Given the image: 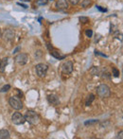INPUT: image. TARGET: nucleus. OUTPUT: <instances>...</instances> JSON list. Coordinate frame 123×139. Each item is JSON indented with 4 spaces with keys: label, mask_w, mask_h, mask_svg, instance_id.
Returning <instances> with one entry per match:
<instances>
[{
    "label": "nucleus",
    "mask_w": 123,
    "mask_h": 139,
    "mask_svg": "<svg viewBox=\"0 0 123 139\" xmlns=\"http://www.w3.org/2000/svg\"><path fill=\"white\" fill-rule=\"evenodd\" d=\"M10 89V85L9 84H6L5 86H3L2 88H1V90H0V92H2V93H5V92H8Z\"/></svg>",
    "instance_id": "nucleus-20"
},
{
    "label": "nucleus",
    "mask_w": 123,
    "mask_h": 139,
    "mask_svg": "<svg viewBox=\"0 0 123 139\" xmlns=\"http://www.w3.org/2000/svg\"><path fill=\"white\" fill-rule=\"evenodd\" d=\"M50 1H52V0H50Z\"/></svg>",
    "instance_id": "nucleus-32"
},
{
    "label": "nucleus",
    "mask_w": 123,
    "mask_h": 139,
    "mask_svg": "<svg viewBox=\"0 0 123 139\" xmlns=\"http://www.w3.org/2000/svg\"><path fill=\"white\" fill-rule=\"evenodd\" d=\"M25 116V119L26 121H28L29 124L31 125H37L40 122V116L38 115L36 112H34L32 110H28L27 111Z\"/></svg>",
    "instance_id": "nucleus-1"
},
{
    "label": "nucleus",
    "mask_w": 123,
    "mask_h": 139,
    "mask_svg": "<svg viewBox=\"0 0 123 139\" xmlns=\"http://www.w3.org/2000/svg\"><path fill=\"white\" fill-rule=\"evenodd\" d=\"M2 37V31H1V29H0V38Z\"/></svg>",
    "instance_id": "nucleus-28"
},
{
    "label": "nucleus",
    "mask_w": 123,
    "mask_h": 139,
    "mask_svg": "<svg viewBox=\"0 0 123 139\" xmlns=\"http://www.w3.org/2000/svg\"><path fill=\"white\" fill-rule=\"evenodd\" d=\"M91 4H92V1H91V0H82V2H81V7H82V8H87V7H89Z\"/></svg>",
    "instance_id": "nucleus-16"
},
{
    "label": "nucleus",
    "mask_w": 123,
    "mask_h": 139,
    "mask_svg": "<svg viewBox=\"0 0 123 139\" xmlns=\"http://www.w3.org/2000/svg\"><path fill=\"white\" fill-rule=\"evenodd\" d=\"M0 62H1V60H0Z\"/></svg>",
    "instance_id": "nucleus-31"
},
{
    "label": "nucleus",
    "mask_w": 123,
    "mask_h": 139,
    "mask_svg": "<svg viewBox=\"0 0 123 139\" xmlns=\"http://www.w3.org/2000/svg\"><path fill=\"white\" fill-rule=\"evenodd\" d=\"M47 100H48L49 103H51L52 105L55 106L60 103V99H59V97L56 95H49V96H47Z\"/></svg>",
    "instance_id": "nucleus-10"
},
{
    "label": "nucleus",
    "mask_w": 123,
    "mask_h": 139,
    "mask_svg": "<svg viewBox=\"0 0 123 139\" xmlns=\"http://www.w3.org/2000/svg\"><path fill=\"white\" fill-rule=\"evenodd\" d=\"M14 31L12 29H5L4 33L2 34V37L4 38L5 41H11L12 39L14 38Z\"/></svg>",
    "instance_id": "nucleus-7"
},
{
    "label": "nucleus",
    "mask_w": 123,
    "mask_h": 139,
    "mask_svg": "<svg viewBox=\"0 0 123 139\" xmlns=\"http://www.w3.org/2000/svg\"><path fill=\"white\" fill-rule=\"evenodd\" d=\"M96 7H97V9H98V10H99L100 11H103V12H104V11H106V10H107L106 9H103V8H101L100 6H96Z\"/></svg>",
    "instance_id": "nucleus-25"
},
{
    "label": "nucleus",
    "mask_w": 123,
    "mask_h": 139,
    "mask_svg": "<svg viewBox=\"0 0 123 139\" xmlns=\"http://www.w3.org/2000/svg\"><path fill=\"white\" fill-rule=\"evenodd\" d=\"M56 7L58 10H66L68 8V2H67V0H57Z\"/></svg>",
    "instance_id": "nucleus-9"
},
{
    "label": "nucleus",
    "mask_w": 123,
    "mask_h": 139,
    "mask_svg": "<svg viewBox=\"0 0 123 139\" xmlns=\"http://www.w3.org/2000/svg\"><path fill=\"white\" fill-rule=\"evenodd\" d=\"M18 5L21 6V7H23L24 9H27V8H28V7H27L26 5H24V4H21V3H18Z\"/></svg>",
    "instance_id": "nucleus-26"
},
{
    "label": "nucleus",
    "mask_w": 123,
    "mask_h": 139,
    "mask_svg": "<svg viewBox=\"0 0 123 139\" xmlns=\"http://www.w3.org/2000/svg\"><path fill=\"white\" fill-rule=\"evenodd\" d=\"M35 70H36V74H37L38 77L43 78L47 75V72L48 70V66L45 63H38L36 67H35Z\"/></svg>",
    "instance_id": "nucleus-4"
},
{
    "label": "nucleus",
    "mask_w": 123,
    "mask_h": 139,
    "mask_svg": "<svg viewBox=\"0 0 123 139\" xmlns=\"http://www.w3.org/2000/svg\"><path fill=\"white\" fill-rule=\"evenodd\" d=\"M85 34H86V36H87V37L91 38V37H92V35H93V31H92V29H87V30L85 31Z\"/></svg>",
    "instance_id": "nucleus-22"
},
{
    "label": "nucleus",
    "mask_w": 123,
    "mask_h": 139,
    "mask_svg": "<svg viewBox=\"0 0 123 139\" xmlns=\"http://www.w3.org/2000/svg\"><path fill=\"white\" fill-rule=\"evenodd\" d=\"M20 1H31V0H20Z\"/></svg>",
    "instance_id": "nucleus-29"
},
{
    "label": "nucleus",
    "mask_w": 123,
    "mask_h": 139,
    "mask_svg": "<svg viewBox=\"0 0 123 139\" xmlns=\"http://www.w3.org/2000/svg\"><path fill=\"white\" fill-rule=\"evenodd\" d=\"M90 73L94 76H99L100 75V70L98 66H93L91 69H90Z\"/></svg>",
    "instance_id": "nucleus-15"
},
{
    "label": "nucleus",
    "mask_w": 123,
    "mask_h": 139,
    "mask_svg": "<svg viewBox=\"0 0 123 139\" xmlns=\"http://www.w3.org/2000/svg\"><path fill=\"white\" fill-rule=\"evenodd\" d=\"M9 138V133L7 130H0V139Z\"/></svg>",
    "instance_id": "nucleus-13"
},
{
    "label": "nucleus",
    "mask_w": 123,
    "mask_h": 139,
    "mask_svg": "<svg viewBox=\"0 0 123 139\" xmlns=\"http://www.w3.org/2000/svg\"><path fill=\"white\" fill-rule=\"evenodd\" d=\"M19 49H20V47H17V48H16V49H15V50L13 51V53H17V52H18Z\"/></svg>",
    "instance_id": "nucleus-27"
},
{
    "label": "nucleus",
    "mask_w": 123,
    "mask_h": 139,
    "mask_svg": "<svg viewBox=\"0 0 123 139\" xmlns=\"http://www.w3.org/2000/svg\"><path fill=\"white\" fill-rule=\"evenodd\" d=\"M50 55L53 56L54 58L58 59V60H62V59H64V58H65L64 55H61L60 52H59V51H57V50H55L54 48H53L52 50H50Z\"/></svg>",
    "instance_id": "nucleus-11"
},
{
    "label": "nucleus",
    "mask_w": 123,
    "mask_h": 139,
    "mask_svg": "<svg viewBox=\"0 0 123 139\" xmlns=\"http://www.w3.org/2000/svg\"><path fill=\"white\" fill-rule=\"evenodd\" d=\"M67 1H68V2H69V3H70L71 5H77V4H78V3H79V2H80V0H67Z\"/></svg>",
    "instance_id": "nucleus-23"
},
{
    "label": "nucleus",
    "mask_w": 123,
    "mask_h": 139,
    "mask_svg": "<svg viewBox=\"0 0 123 139\" xmlns=\"http://www.w3.org/2000/svg\"><path fill=\"white\" fill-rule=\"evenodd\" d=\"M80 21L81 23H83V24H86V23L89 22V18L88 17H84V16H81V17H80Z\"/></svg>",
    "instance_id": "nucleus-21"
},
{
    "label": "nucleus",
    "mask_w": 123,
    "mask_h": 139,
    "mask_svg": "<svg viewBox=\"0 0 123 139\" xmlns=\"http://www.w3.org/2000/svg\"><path fill=\"white\" fill-rule=\"evenodd\" d=\"M62 72L65 74H70L73 71V63L71 62H65L62 65Z\"/></svg>",
    "instance_id": "nucleus-8"
},
{
    "label": "nucleus",
    "mask_w": 123,
    "mask_h": 139,
    "mask_svg": "<svg viewBox=\"0 0 123 139\" xmlns=\"http://www.w3.org/2000/svg\"><path fill=\"white\" fill-rule=\"evenodd\" d=\"M99 122V120L98 119H92V120H88V121H85L84 122V125H93V124H97Z\"/></svg>",
    "instance_id": "nucleus-17"
},
{
    "label": "nucleus",
    "mask_w": 123,
    "mask_h": 139,
    "mask_svg": "<svg viewBox=\"0 0 123 139\" xmlns=\"http://www.w3.org/2000/svg\"><path fill=\"white\" fill-rule=\"evenodd\" d=\"M9 105L13 108L14 110H21L23 108V103L17 96H11L9 99Z\"/></svg>",
    "instance_id": "nucleus-3"
},
{
    "label": "nucleus",
    "mask_w": 123,
    "mask_h": 139,
    "mask_svg": "<svg viewBox=\"0 0 123 139\" xmlns=\"http://www.w3.org/2000/svg\"><path fill=\"white\" fill-rule=\"evenodd\" d=\"M48 3V0H37L36 4L38 6H44V5H47Z\"/></svg>",
    "instance_id": "nucleus-19"
},
{
    "label": "nucleus",
    "mask_w": 123,
    "mask_h": 139,
    "mask_svg": "<svg viewBox=\"0 0 123 139\" xmlns=\"http://www.w3.org/2000/svg\"><path fill=\"white\" fill-rule=\"evenodd\" d=\"M96 92H97V95L99 97H101V98L109 97L110 95H111L110 87L107 84H100V85H99L96 89Z\"/></svg>",
    "instance_id": "nucleus-2"
},
{
    "label": "nucleus",
    "mask_w": 123,
    "mask_h": 139,
    "mask_svg": "<svg viewBox=\"0 0 123 139\" xmlns=\"http://www.w3.org/2000/svg\"><path fill=\"white\" fill-rule=\"evenodd\" d=\"M95 100V95L93 94H90L89 96H87V98H86V101H85V105L86 106H90L92 104V102Z\"/></svg>",
    "instance_id": "nucleus-14"
},
{
    "label": "nucleus",
    "mask_w": 123,
    "mask_h": 139,
    "mask_svg": "<svg viewBox=\"0 0 123 139\" xmlns=\"http://www.w3.org/2000/svg\"><path fill=\"white\" fill-rule=\"evenodd\" d=\"M11 121L15 125H22L26 122L25 116L20 113H14L11 116Z\"/></svg>",
    "instance_id": "nucleus-5"
},
{
    "label": "nucleus",
    "mask_w": 123,
    "mask_h": 139,
    "mask_svg": "<svg viewBox=\"0 0 123 139\" xmlns=\"http://www.w3.org/2000/svg\"><path fill=\"white\" fill-rule=\"evenodd\" d=\"M95 54H96V55H100V56H102V57H104V58H107V56H106L105 54L99 52V51H98V50H95Z\"/></svg>",
    "instance_id": "nucleus-24"
},
{
    "label": "nucleus",
    "mask_w": 123,
    "mask_h": 139,
    "mask_svg": "<svg viewBox=\"0 0 123 139\" xmlns=\"http://www.w3.org/2000/svg\"><path fill=\"white\" fill-rule=\"evenodd\" d=\"M15 62L19 64V65H24V64H26L27 62H28V57L27 54H25V53H20L18 54L16 57H15Z\"/></svg>",
    "instance_id": "nucleus-6"
},
{
    "label": "nucleus",
    "mask_w": 123,
    "mask_h": 139,
    "mask_svg": "<svg viewBox=\"0 0 123 139\" xmlns=\"http://www.w3.org/2000/svg\"><path fill=\"white\" fill-rule=\"evenodd\" d=\"M0 82H1V75H0Z\"/></svg>",
    "instance_id": "nucleus-30"
},
{
    "label": "nucleus",
    "mask_w": 123,
    "mask_h": 139,
    "mask_svg": "<svg viewBox=\"0 0 123 139\" xmlns=\"http://www.w3.org/2000/svg\"><path fill=\"white\" fill-rule=\"evenodd\" d=\"M112 72H113L114 77H116V78L119 77V70H118V68H116V67H113V68H112Z\"/></svg>",
    "instance_id": "nucleus-18"
},
{
    "label": "nucleus",
    "mask_w": 123,
    "mask_h": 139,
    "mask_svg": "<svg viewBox=\"0 0 123 139\" xmlns=\"http://www.w3.org/2000/svg\"><path fill=\"white\" fill-rule=\"evenodd\" d=\"M8 58H4V59H2L1 60V62H0V71L1 72H4L5 71V68L7 66V64H8Z\"/></svg>",
    "instance_id": "nucleus-12"
}]
</instances>
